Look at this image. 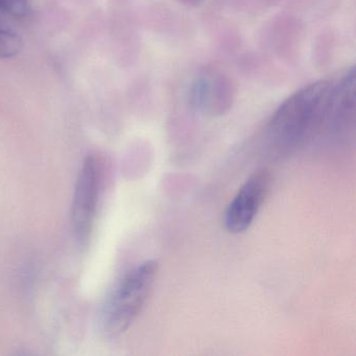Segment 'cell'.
I'll return each mask as SVG.
<instances>
[{"label": "cell", "instance_id": "obj_1", "mask_svg": "<svg viewBox=\"0 0 356 356\" xmlns=\"http://www.w3.org/2000/svg\"><path fill=\"white\" fill-rule=\"evenodd\" d=\"M333 88L329 81H320L289 97L268 124L270 147L278 153H286L322 128L330 107Z\"/></svg>", "mask_w": 356, "mask_h": 356}, {"label": "cell", "instance_id": "obj_2", "mask_svg": "<svg viewBox=\"0 0 356 356\" xmlns=\"http://www.w3.org/2000/svg\"><path fill=\"white\" fill-rule=\"evenodd\" d=\"M158 268L157 260H147L118 283L104 306L102 323L105 332L120 334L132 325L151 293Z\"/></svg>", "mask_w": 356, "mask_h": 356}, {"label": "cell", "instance_id": "obj_3", "mask_svg": "<svg viewBox=\"0 0 356 356\" xmlns=\"http://www.w3.org/2000/svg\"><path fill=\"white\" fill-rule=\"evenodd\" d=\"M101 179L99 160L95 156H88L81 168L72 202V230L76 241L81 243L89 238L92 230L101 191Z\"/></svg>", "mask_w": 356, "mask_h": 356}, {"label": "cell", "instance_id": "obj_4", "mask_svg": "<svg viewBox=\"0 0 356 356\" xmlns=\"http://www.w3.org/2000/svg\"><path fill=\"white\" fill-rule=\"evenodd\" d=\"M270 187V175L266 170L254 174L239 188L225 211L224 222L228 232H245L257 216Z\"/></svg>", "mask_w": 356, "mask_h": 356}, {"label": "cell", "instance_id": "obj_5", "mask_svg": "<svg viewBox=\"0 0 356 356\" xmlns=\"http://www.w3.org/2000/svg\"><path fill=\"white\" fill-rule=\"evenodd\" d=\"M233 90L228 79L213 70L200 74L189 87L188 102L197 111L222 115L232 105Z\"/></svg>", "mask_w": 356, "mask_h": 356}, {"label": "cell", "instance_id": "obj_6", "mask_svg": "<svg viewBox=\"0 0 356 356\" xmlns=\"http://www.w3.org/2000/svg\"><path fill=\"white\" fill-rule=\"evenodd\" d=\"M24 41L19 35L7 24L0 22V59H10L19 55Z\"/></svg>", "mask_w": 356, "mask_h": 356}, {"label": "cell", "instance_id": "obj_7", "mask_svg": "<svg viewBox=\"0 0 356 356\" xmlns=\"http://www.w3.org/2000/svg\"><path fill=\"white\" fill-rule=\"evenodd\" d=\"M0 11L14 17H24L30 11L29 0H0Z\"/></svg>", "mask_w": 356, "mask_h": 356}, {"label": "cell", "instance_id": "obj_8", "mask_svg": "<svg viewBox=\"0 0 356 356\" xmlns=\"http://www.w3.org/2000/svg\"><path fill=\"white\" fill-rule=\"evenodd\" d=\"M178 1L188 7H197L200 3H203L204 0H178Z\"/></svg>", "mask_w": 356, "mask_h": 356}]
</instances>
